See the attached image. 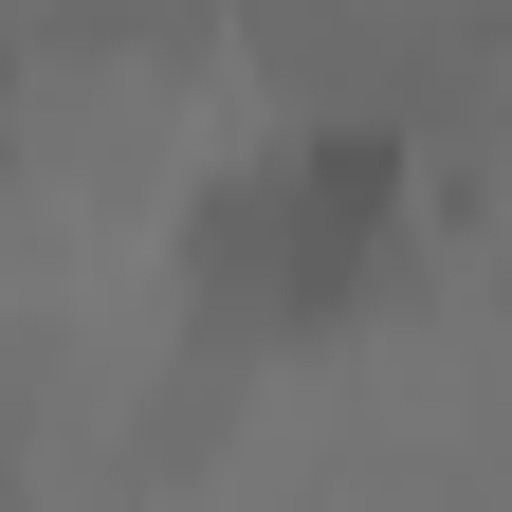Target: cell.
Returning a JSON list of instances; mask_svg holds the SVG:
<instances>
[{
    "mask_svg": "<svg viewBox=\"0 0 512 512\" xmlns=\"http://www.w3.org/2000/svg\"><path fill=\"white\" fill-rule=\"evenodd\" d=\"M421 220V147L384 110H293L275 147H238L202 202H183V311L220 348H275V330H330V311L403 256Z\"/></svg>",
    "mask_w": 512,
    "mask_h": 512,
    "instance_id": "obj_1",
    "label": "cell"
}]
</instances>
